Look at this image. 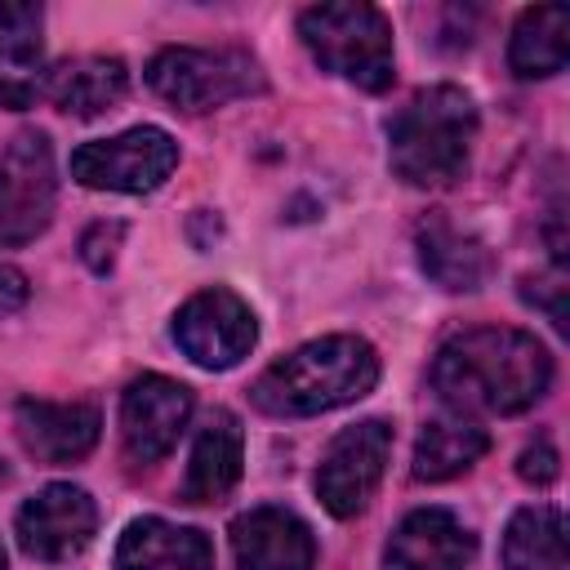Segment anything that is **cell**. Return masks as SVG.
I'll return each instance as SVG.
<instances>
[{
  "label": "cell",
  "instance_id": "obj_8",
  "mask_svg": "<svg viewBox=\"0 0 570 570\" xmlns=\"http://www.w3.org/2000/svg\"><path fill=\"white\" fill-rule=\"evenodd\" d=\"M178 352L200 365V370H232L249 356V347L258 343V321L254 307L232 294L227 285H209L200 294H191L169 325Z\"/></svg>",
  "mask_w": 570,
  "mask_h": 570
},
{
  "label": "cell",
  "instance_id": "obj_9",
  "mask_svg": "<svg viewBox=\"0 0 570 570\" xmlns=\"http://www.w3.org/2000/svg\"><path fill=\"white\" fill-rule=\"evenodd\" d=\"M387 459H392V423L387 419H361V423L343 428L316 463V499L325 503V512L338 521L365 512V503L374 499V490L387 472Z\"/></svg>",
  "mask_w": 570,
  "mask_h": 570
},
{
  "label": "cell",
  "instance_id": "obj_11",
  "mask_svg": "<svg viewBox=\"0 0 570 570\" xmlns=\"http://www.w3.org/2000/svg\"><path fill=\"white\" fill-rule=\"evenodd\" d=\"M191 419V387L165 374H142L120 396V441L134 463L165 459Z\"/></svg>",
  "mask_w": 570,
  "mask_h": 570
},
{
  "label": "cell",
  "instance_id": "obj_24",
  "mask_svg": "<svg viewBox=\"0 0 570 570\" xmlns=\"http://www.w3.org/2000/svg\"><path fill=\"white\" fill-rule=\"evenodd\" d=\"M557 472H561V454H557V445L552 441H534V445H525L521 454H517V476L525 481V485H552L557 481Z\"/></svg>",
  "mask_w": 570,
  "mask_h": 570
},
{
  "label": "cell",
  "instance_id": "obj_16",
  "mask_svg": "<svg viewBox=\"0 0 570 570\" xmlns=\"http://www.w3.org/2000/svg\"><path fill=\"white\" fill-rule=\"evenodd\" d=\"M116 570H214V543L196 525L138 517L116 543Z\"/></svg>",
  "mask_w": 570,
  "mask_h": 570
},
{
  "label": "cell",
  "instance_id": "obj_13",
  "mask_svg": "<svg viewBox=\"0 0 570 570\" xmlns=\"http://www.w3.org/2000/svg\"><path fill=\"white\" fill-rule=\"evenodd\" d=\"M232 552L240 570H312V525L289 508H249L232 521Z\"/></svg>",
  "mask_w": 570,
  "mask_h": 570
},
{
  "label": "cell",
  "instance_id": "obj_17",
  "mask_svg": "<svg viewBox=\"0 0 570 570\" xmlns=\"http://www.w3.org/2000/svg\"><path fill=\"white\" fill-rule=\"evenodd\" d=\"M125 94H129V67L107 53L67 58V62L49 67V76H45V98L76 120L111 111Z\"/></svg>",
  "mask_w": 570,
  "mask_h": 570
},
{
  "label": "cell",
  "instance_id": "obj_27",
  "mask_svg": "<svg viewBox=\"0 0 570 570\" xmlns=\"http://www.w3.org/2000/svg\"><path fill=\"white\" fill-rule=\"evenodd\" d=\"M40 22V4H0V31L4 36H31Z\"/></svg>",
  "mask_w": 570,
  "mask_h": 570
},
{
  "label": "cell",
  "instance_id": "obj_10",
  "mask_svg": "<svg viewBox=\"0 0 570 570\" xmlns=\"http://www.w3.org/2000/svg\"><path fill=\"white\" fill-rule=\"evenodd\" d=\"M18 548L36 561H71L94 543L98 530V503L85 485L71 481H53L45 490H36L22 508H18Z\"/></svg>",
  "mask_w": 570,
  "mask_h": 570
},
{
  "label": "cell",
  "instance_id": "obj_15",
  "mask_svg": "<svg viewBox=\"0 0 570 570\" xmlns=\"http://www.w3.org/2000/svg\"><path fill=\"white\" fill-rule=\"evenodd\" d=\"M13 428L27 454L40 463H76L98 445V410L85 401H36L22 396L13 405Z\"/></svg>",
  "mask_w": 570,
  "mask_h": 570
},
{
  "label": "cell",
  "instance_id": "obj_26",
  "mask_svg": "<svg viewBox=\"0 0 570 570\" xmlns=\"http://www.w3.org/2000/svg\"><path fill=\"white\" fill-rule=\"evenodd\" d=\"M22 303H27V276H22L18 267L0 263V321L13 316Z\"/></svg>",
  "mask_w": 570,
  "mask_h": 570
},
{
  "label": "cell",
  "instance_id": "obj_1",
  "mask_svg": "<svg viewBox=\"0 0 570 570\" xmlns=\"http://www.w3.org/2000/svg\"><path fill=\"white\" fill-rule=\"evenodd\" d=\"M432 392L450 414H521L552 387L548 347L512 325H472L432 356Z\"/></svg>",
  "mask_w": 570,
  "mask_h": 570
},
{
  "label": "cell",
  "instance_id": "obj_4",
  "mask_svg": "<svg viewBox=\"0 0 570 570\" xmlns=\"http://www.w3.org/2000/svg\"><path fill=\"white\" fill-rule=\"evenodd\" d=\"M298 36L307 53L338 80L383 94L396 76V53H392V22L383 9L365 0H334V4H312L298 13Z\"/></svg>",
  "mask_w": 570,
  "mask_h": 570
},
{
  "label": "cell",
  "instance_id": "obj_19",
  "mask_svg": "<svg viewBox=\"0 0 570 570\" xmlns=\"http://www.w3.org/2000/svg\"><path fill=\"white\" fill-rule=\"evenodd\" d=\"M490 450V432L468 414H436L414 441V481H450Z\"/></svg>",
  "mask_w": 570,
  "mask_h": 570
},
{
  "label": "cell",
  "instance_id": "obj_28",
  "mask_svg": "<svg viewBox=\"0 0 570 570\" xmlns=\"http://www.w3.org/2000/svg\"><path fill=\"white\" fill-rule=\"evenodd\" d=\"M0 570H4V548H0Z\"/></svg>",
  "mask_w": 570,
  "mask_h": 570
},
{
  "label": "cell",
  "instance_id": "obj_20",
  "mask_svg": "<svg viewBox=\"0 0 570 570\" xmlns=\"http://www.w3.org/2000/svg\"><path fill=\"white\" fill-rule=\"evenodd\" d=\"M566 58H570V9L566 4L525 9L508 40V67L521 80H543L566 71Z\"/></svg>",
  "mask_w": 570,
  "mask_h": 570
},
{
  "label": "cell",
  "instance_id": "obj_25",
  "mask_svg": "<svg viewBox=\"0 0 570 570\" xmlns=\"http://www.w3.org/2000/svg\"><path fill=\"white\" fill-rule=\"evenodd\" d=\"M530 285H539V289H521V294H525V303L543 307V312H548V321H552L557 330H566V307H561L566 276H561V272H552V276H539V281H530Z\"/></svg>",
  "mask_w": 570,
  "mask_h": 570
},
{
  "label": "cell",
  "instance_id": "obj_5",
  "mask_svg": "<svg viewBox=\"0 0 570 570\" xmlns=\"http://www.w3.org/2000/svg\"><path fill=\"white\" fill-rule=\"evenodd\" d=\"M147 85L174 107V111H214L227 107L236 98L263 94L267 76L263 62L249 49H191V45H174L160 49L147 62Z\"/></svg>",
  "mask_w": 570,
  "mask_h": 570
},
{
  "label": "cell",
  "instance_id": "obj_14",
  "mask_svg": "<svg viewBox=\"0 0 570 570\" xmlns=\"http://www.w3.org/2000/svg\"><path fill=\"white\" fill-rule=\"evenodd\" d=\"M414 249H419V267L450 294H472L494 276L490 245L472 227H459L445 209H432L414 227Z\"/></svg>",
  "mask_w": 570,
  "mask_h": 570
},
{
  "label": "cell",
  "instance_id": "obj_18",
  "mask_svg": "<svg viewBox=\"0 0 570 570\" xmlns=\"http://www.w3.org/2000/svg\"><path fill=\"white\" fill-rule=\"evenodd\" d=\"M240 463H245L240 419L232 410H214L205 419V428L196 432V445H191V459H187V476H183V499L187 503L223 499L240 481Z\"/></svg>",
  "mask_w": 570,
  "mask_h": 570
},
{
  "label": "cell",
  "instance_id": "obj_6",
  "mask_svg": "<svg viewBox=\"0 0 570 570\" xmlns=\"http://www.w3.org/2000/svg\"><path fill=\"white\" fill-rule=\"evenodd\" d=\"M178 165V142L160 125H134L116 138H94L71 151V178L89 191H156Z\"/></svg>",
  "mask_w": 570,
  "mask_h": 570
},
{
  "label": "cell",
  "instance_id": "obj_22",
  "mask_svg": "<svg viewBox=\"0 0 570 570\" xmlns=\"http://www.w3.org/2000/svg\"><path fill=\"white\" fill-rule=\"evenodd\" d=\"M45 49L36 36H0V107L27 111L45 94Z\"/></svg>",
  "mask_w": 570,
  "mask_h": 570
},
{
  "label": "cell",
  "instance_id": "obj_23",
  "mask_svg": "<svg viewBox=\"0 0 570 570\" xmlns=\"http://www.w3.org/2000/svg\"><path fill=\"white\" fill-rule=\"evenodd\" d=\"M120 240H125V227H120V223H94V227L80 236V258L102 276V272H111Z\"/></svg>",
  "mask_w": 570,
  "mask_h": 570
},
{
  "label": "cell",
  "instance_id": "obj_21",
  "mask_svg": "<svg viewBox=\"0 0 570 570\" xmlns=\"http://www.w3.org/2000/svg\"><path fill=\"white\" fill-rule=\"evenodd\" d=\"M503 570H570L566 517L557 503L521 508L503 530Z\"/></svg>",
  "mask_w": 570,
  "mask_h": 570
},
{
  "label": "cell",
  "instance_id": "obj_2",
  "mask_svg": "<svg viewBox=\"0 0 570 570\" xmlns=\"http://www.w3.org/2000/svg\"><path fill=\"white\" fill-rule=\"evenodd\" d=\"M379 383V352L356 334H325L272 361L254 383V410L272 419H307L361 401Z\"/></svg>",
  "mask_w": 570,
  "mask_h": 570
},
{
  "label": "cell",
  "instance_id": "obj_7",
  "mask_svg": "<svg viewBox=\"0 0 570 570\" xmlns=\"http://www.w3.org/2000/svg\"><path fill=\"white\" fill-rule=\"evenodd\" d=\"M53 147L40 129H27L0 151V249L36 240L53 223Z\"/></svg>",
  "mask_w": 570,
  "mask_h": 570
},
{
  "label": "cell",
  "instance_id": "obj_12",
  "mask_svg": "<svg viewBox=\"0 0 570 570\" xmlns=\"http://www.w3.org/2000/svg\"><path fill=\"white\" fill-rule=\"evenodd\" d=\"M476 534L450 508H414L383 548V570H468Z\"/></svg>",
  "mask_w": 570,
  "mask_h": 570
},
{
  "label": "cell",
  "instance_id": "obj_3",
  "mask_svg": "<svg viewBox=\"0 0 570 570\" xmlns=\"http://www.w3.org/2000/svg\"><path fill=\"white\" fill-rule=\"evenodd\" d=\"M476 138V102L459 85L419 89L387 125V165L410 187H450L463 178Z\"/></svg>",
  "mask_w": 570,
  "mask_h": 570
}]
</instances>
